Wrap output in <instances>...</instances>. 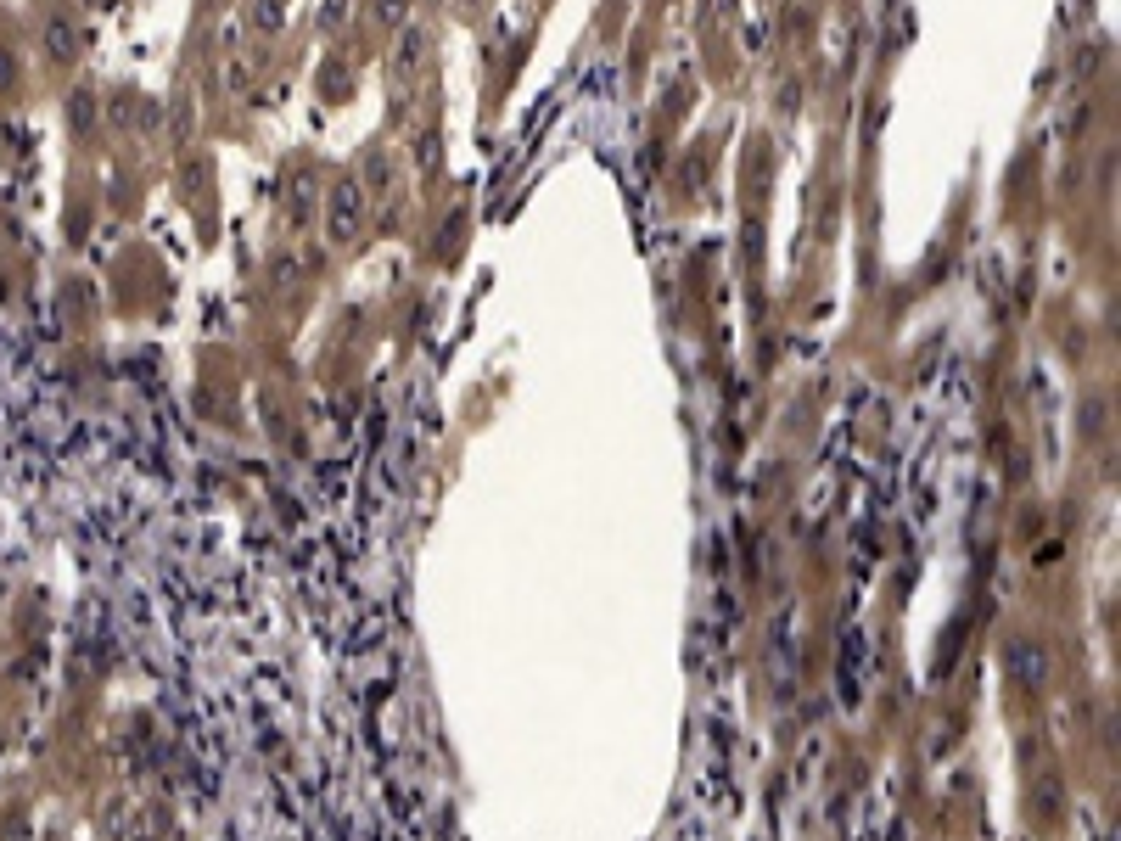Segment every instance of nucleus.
I'll list each match as a JSON object with an SVG mask.
<instances>
[{
	"label": "nucleus",
	"mask_w": 1121,
	"mask_h": 841,
	"mask_svg": "<svg viewBox=\"0 0 1121 841\" xmlns=\"http://www.w3.org/2000/svg\"><path fill=\"white\" fill-rule=\"evenodd\" d=\"M1004 668H1009V679L1021 690H1043V679H1049V651L1037 640H1015L1004 651Z\"/></svg>",
	"instance_id": "nucleus-1"
},
{
	"label": "nucleus",
	"mask_w": 1121,
	"mask_h": 841,
	"mask_svg": "<svg viewBox=\"0 0 1121 841\" xmlns=\"http://www.w3.org/2000/svg\"><path fill=\"white\" fill-rule=\"evenodd\" d=\"M17 85V68H12V51L0 45V90H12Z\"/></svg>",
	"instance_id": "nucleus-6"
},
{
	"label": "nucleus",
	"mask_w": 1121,
	"mask_h": 841,
	"mask_svg": "<svg viewBox=\"0 0 1121 841\" xmlns=\"http://www.w3.org/2000/svg\"><path fill=\"white\" fill-rule=\"evenodd\" d=\"M376 12H382V23H404V0H376Z\"/></svg>",
	"instance_id": "nucleus-7"
},
{
	"label": "nucleus",
	"mask_w": 1121,
	"mask_h": 841,
	"mask_svg": "<svg viewBox=\"0 0 1121 841\" xmlns=\"http://www.w3.org/2000/svg\"><path fill=\"white\" fill-rule=\"evenodd\" d=\"M359 202H365V197H359L354 180H342V186L331 191V202H326V230H331V242H348V236L359 230Z\"/></svg>",
	"instance_id": "nucleus-2"
},
{
	"label": "nucleus",
	"mask_w": 1121,
	"mask_h": 841,
	"mask_svg": "<svg viewBox=\"0 0 1121 841\" xmlns=\"http://www.w3.org/2000/svg\"><path fill=\"white\" fill-rule=\"evenodd\" d=\"M45 45H51V57H57V62H62V57H68V51H73V29H68V23H62V17H57V23H51V34H45Z\"/></svg>",
	"instance_id": "nucleus-3"
},
{
	"label": "nucleus",
	"mask_w": 1121,
	"mask_h": 841,
	"mask_svg": "<svg viewBox=\"0 0 1121 841\" xmlns=\"http://www.w3.org/2000/svg\"><path fill=\"white\" fill-rule=\"evenodd\" d=\"M258 29L270 34V29H281V0H258V17H253Z\"/></svg>",
	"instance_id": "nucleus-4"
},
{
	"label": "nucleus",
	"mask_w": 1121,
	"mask_h": 841,
	"mask_svg": "<svg viewBox=\"0 0 1121 841\" xmlns=\"http://www.w3.org/2000/svg\"><path fill=\"white\" fill-rule=\"evenodd\" d=\"M96 124V101L90 96H73V129H90Z\"/></svg>",
	"instance_id": "nucleus-5"
}]
</instances>
